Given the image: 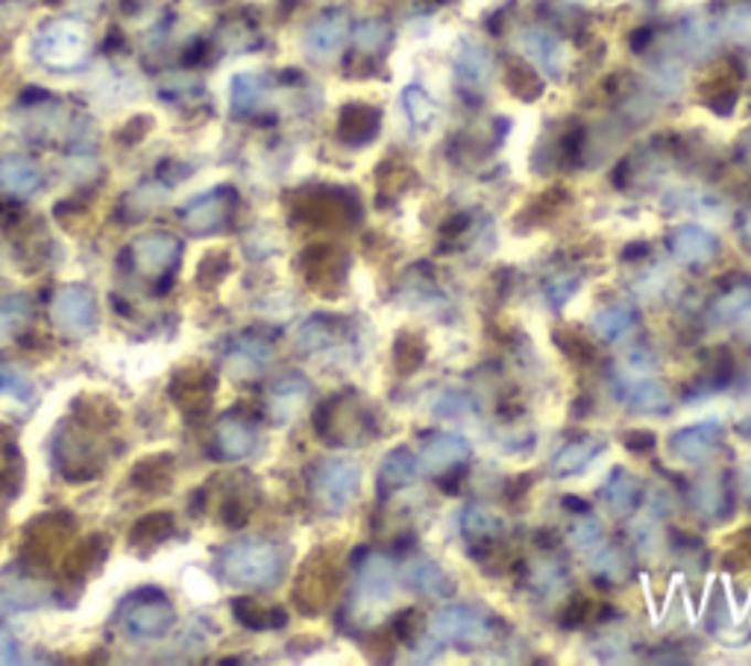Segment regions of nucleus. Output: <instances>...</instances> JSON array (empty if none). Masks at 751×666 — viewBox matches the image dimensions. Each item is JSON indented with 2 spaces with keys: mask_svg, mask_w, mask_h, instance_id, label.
I'll list each match as a JSON object with an SVG mask.
<instances>
[{
  "mask_svg": "<svg viewBox=\"0 0 751 666\" xmlns=\"http://www.w3.org/2000/svg\"><path fill=\"white\" fill-rule=\"evenodd\" d=\"M286 549L268 537H238L217 558V570L235 588L268 590L286 576Z\"/></svg>",
  "mask_w": 751,
  "mask_h": 666,
  "instance_id": "nucleus-1",
  "label": "nucleus"
},
{
  "mask_svg": "<svg viewBox=\"0 0 751 666\" xmlns=\"http://www.w3.org/2000/svg\"><path fill=\"white\" fill-rule=\"evenodd\" d=\"M33 56L42 62L44 68L53 71H71L83 65L88 56V33L79 21H47V24L35 33L33 39Z\"/></svg>",
  "mask_w": 751,
  "mask_h": 666,
  "instance_id": "nucleus-2",
  "label": "nucleus"
},
{
  "mask_svg": "<svg viewBox=\"0 0 751 666\" xmlns=\"http://www.w3.org/2000/svg\"><path fill=\"white\" fill-rule=\"evenodd\" d=\"M362 487V468L353 459L320 461L311 473V494L329 514H344Z\"/></svg>",
  "mask_w": 751,
  "mask_h": 666,
  "instance_id": "nucleus-3",
  "label": "nucleus"
},
{
  "mask_svg": "<svg viewBox=\"0 0 751 666\" xmlns=\"http://www.w3.org/2000/svg\"><path fill=\"white\" fill-rule=\"evenodd\" d=\"M434 641L441 646H458V649H475L493 634L491 616L470 605H447L441 608L429 629Z\"/></svg>",
  "mask_w": 751,
  "mask_h": 666,
  "instance_id": "nucleus-4",
  "label": "nucleus"
},
{
  "mask_svg": "<svg viewBox=\"0 0 751 666\" xmlns=\"http://www.w3.org/2000/svg\"><path fill=\"white\" fill-rule=\"evenodd\" d=\"M74 517L65 511H51L33 519L24 535V558L35 567H51L60 555H65L71 535H74Z\"/></svg>",
  "mask_w": 751,
  "mask_h": 666,
  "instance_id": "nucleus-5",
  "label": "nucleus"
},
{
  "mask_svg": "<svg viewBox=\"0 0 751 666\" xmlns=\"http://www.w3.org/2000/svg\"><path fill=\"white\" fill-rule=\"evenodd\" d=\"M173 623H176V611L159 590H144L124 608L127 632L132 637H141V641H159V637L171 632Z\"/></svg>",
  "mask_w": 751,
  "mask_h": 666,
  "instance_id": "nucleus-6",
  "label": "nucleus"
},
{
  "mask_svg": "<svg viewBox=\"0 0 751 666\" xmlns=\"http://www.w3.org/2000/svg\"><path fill=\"white\" fill-rule=\"evenodd\" d=\"M238 206V194L229 185H217V189L200 194L182 208V224L191 235H212L221 233L224 226H229Z\"/></svg>",
  "mask_w": 751,
  "mask_h": 666,
  "instance_id": "nucleus-7",
  "label": "nucleus"
},
{
  "mask_svg": "<svg viewBox=\"0 0 751 666\" xmlns=\"http://www.w3.org/2000/svg\"><path fill=\"white\" fill-rule=\"evenodd\" d=\"M722 432H726V426H722L719 417H705L699 423L675 429L666 438V450H669L675 461H684V464H705L719 450Z\"/></svg>",
  "mask_w": 751,
  "mask_h": 666,
  "instance_id": "nucleus-8",
  "label": "nucleus"
},
{
  "mask_svg": "<svg viewBox=\"0 0 751 666\" xmlns=\"http://www.w3.org/2000/svg\"><path fill=\"white\" fill-rule=\"evenodd\" d=\"M51 314L53 323L68 332V335H88L95 330L97 321L95 291L86 286H62L53 294Z\"/></svg>",
  "mask_w": 751,
  "mask_h": 666,
  "instance_id": "nucleus-9",
  "label": "nucleus"
},
{
  "mask_svg": "<svg viewBox=\"0 0 751 666\" xmlns=\"http://www.w3.org/2000/svg\"><path fill=\"white\" fill-rule=\"evenodd\" d=\"M136 270L150 279H159L164 273H173V268L180 265L182 244L176 235L171 233H148L141 235L139 241L132 244L130 250Z\"/></svg>",
  "mask_w": 751,
  "mask_h": 666,
  "instance_id": "nucleus-10",
  "label": "nucleus"
},
{
  "mask_svg": "<svg viewBox=\"0 0 751 666\" xmlns=\"http://www.w3.org/2000/svg\"><path fill=\"white\" fill-rule=\"evenodd\" d=\"M168 394L185 415H203L215 399V373L206 367H180L173 373Z\"/></svg>",
  "mask_w": 751,
  "mask_h": 666,
  "instance_id": "nucleus-11",
  "label": "nucleus"
},
{
  "mask_svg": "<svg viewBox=\"0 0 751 666\" xmlns=\"http://www.w3.org/2000/svg\"><path fill=\"white\" fill-rule=\"evenodd\" d=\"M346 33H350V21H346V12L341 9H329V12H320L302 33V47L309 53L311 60H332L346 42Z\"/></svg>",
  "mask_w": 751,
  "mask_h": 666,
  "instance_id": "nucleus-12",
  "label": "nucleus"
},
{
  "mask_svg": "<svg viewBox=\"0 0 751 666\" xmlns=\"http://www.w3.org/2000/svg\"><path fill=\"white\" fill-rule=\"evenodd\" d=\"M666 247L673 253V259L687 268H701L719 256V238L708 226L699 224H684L673 229V235L666 238Z\"/></svg>",
  "mask_w": 751,
  "mask_h": 666,
  "instance_id": "nucleus-13",
  "label": "nucleus"
},
{
  "mask_svg": "<svg viewBox=\"0 0 751 666\" xmlns=\"http://www.w3.org/2000/svg\"><path fill=\"white\" fill-rule=\"evenodd\" d=\"M616 399L634 415L664 417L673 411V399H669L664 385L655 379H646V376H634V379L622 376L616 382Z\"/></svg>",
  "mask_w": 751,
  "mask_h": 666,
  "instance_id": "nucleus-14",
  "label": "nucleus"
},
{
  "mask_svg": "<svg viewBox=\"0 0 751 666\" xmlns=\"http://www.w3.org/2000/svg\"><path fill=\"white\" fill-rule=\"evenodd\" d=\"M397 590V570L385 555H371L358 563V579H355V597L367 602V608H379L394 599Z\"/></svg>",
  "mask_w": 751,
  "mask_h": 666,
  "instance_id": "nucleus-15",
  "label": "nucleus"
},
{
  "mask_svg": "<svg viewBox=\"0 0 751 666\" xmlns=\"http://www.w3.org/2000/svg\"><path fill=\"white\" fill-rule=\"evenodd\" d=\"M335 579L337 576L332 570V563L323 561V558H314L309 567H302L300 581H297L294 590V599L302 614H318V611H323V605L332 599V593L337 588Z\"/></svg>",
  "mask_w": 751,
  "mask_h": 666,
  "instance_id": "nucleus-16",
  "label": "nucleus"
},
{
  "mask_svg": "<svg viewBox=\"0 0 751 666\" xmlns=\"http://www.w3.org/2000/svg\"><path fill=\"white\" fill-rule=\"evenodd\" d=\"M470 455H473V447H470L464 434L441 432L434 434L432 441L423 447V452H420V470L432 473V476H443V473L455 470L458 464H464Z\"/></svg>",
  "mask_w": 751,
  "mask_h": 666,
  "instance_id": "nucleus-17",
  "label": "nucleus"
},
{
  "mask_svg": "<svg viewBox=\"0 0 751 666\" xmlns=\"http://www.w3.org/2000/svg\"><path fill=\"white\" fill-rule=\"evenodd\" d=\"M311 385L302 379L300 373H288L279 376L268 388V415L273 417V423H291L302 411V406L309 402Z\"/></svg>",
  "mask_w": 751,
  "mask_h": 666,
  "instance_id": "nucleus-18",
  "label": "nucleus"
},
{
  "mask_svg": "<svg viewBox=\"0 0 751 666\" xmlns=\"http://www.w3.org/2000/svg\"><path fill=\"white\" fill-rule=\"evenodd\" d=\"M53 461H56V468L68 482H88V479H95L100 473L92 447L86 441H79V438H71V434L56 438Z\"/></svg>",
  "mask_w": 751,
  "mask_h": 666,
  "instance_id": "nucleus-19",
  "label": "nucleus"
},
{
  "mask_svg": "<svg viewBox=\"0 0 751 666\" xmlns=\"http://www.w3.org/2000/svg\"><path fill=\"white\" fill-rule=\"evenodd\" d=\"M256 429L250 420H244L238 415H226L217 420L215 426V450L221 459L226 461H242L253 455L256 450Z\"/></svg>",
  "mask_w": 751,
  "mask_h": 666,
  "instance_id": "nucleus-20",
  "label": "nucleus"
},
{
  "mask_svg": "<svg viewBox=\"0 0 751 666\" xmlns=\"http://www.w3.org/2000/svg\"><path fill=\"white\" fill-rule=\"evenodd\" d=\"M403 572H406L408 588L426 599H450L455 593L452 576L432 558H411Z\"/></svg>",
  "mask_w": 751,
  "mask_h": 666,
  "instance_id": "nucleus-21",
  "label": "nucleus"
},
{
  "mask_svg": "<svg viewBox=\"0 0 751 666\" xmlns=\"http://www.w3.org/2000/svg\"><path fill=\"white\" fill-rule=\"evenodd\" d=\"M270 355H273V344L268 337L259 335V332H244V335L235 337L233 350L226 355V364H229L233 376L247 379V376H256L270 362Z\"/></svg>",
  "mask_w": 751,
  "mask_h": 666,
  "instance_id": "nucleus-22",
  "label": "nucleus"
},
{
  "mask_svg": "<svg viewBox=\"0 0 751 666\" xmlns=\"http://www.w3.org/2000/svg\"><path fill=\"white\" fill-rule=\"evenodd\" d=\"M523 51L528 53V60L537 62L552 77H561L564 68H567V44L544 26H532L523 33Z\"/></svg>",
  "mask_w": 751,
  "mask_h": 666,
  "instance_id": "nucleus-23",
  "label": "nucleus"
},
{
  "mask_svg": "<svg viewBox=\"0 0 751 666\" xmlns=\"http://www.w3.org/2000/svg\"><path fill=\"white\" fill-rule=\"evenodd\" d=\"M602 502L604 508L616 514V517H625L631 511L640 508L643 502V485H640L637 476H631L629 470L613 468L611 476L604 479L602 485Z\"/></svg>",
  "mask_w": 751,
  "mask_h": 666,
  "instance_id": "nucleus-24",
  "label": "nucleus"
},
{
  "mask_svg": "<svg viewBox=\"0 0 751 666\" xmlns=\"http://www.w3.org/2000/svg\"><path fill=\"white\" fill-rule=\"evenodd\" d=\"M379 123H382V115L376 106L350 104L341 109V118H337V136H341V141H346V144L358 148V144H367L371 139H376Z\"/></svg>",
  "mask_w": 751,
  "mask_h": 666,
  "instance_id": "nucleus-25",
  "label": "nucleus"
},
{
  "mask_svg": "<svg viewBox=\"0 0 751 666\" xmlns=\"http://www.w3.org/2000/svg\"><path fill=\"white\" fill-rule=\"evenodd\" d=\"M455 74L470 88H484L493 77V56L482 42L464 39L455 53Z\"/></svg>",
  "mask_w": 751,
  "mask_h": 666,
  "instance_id": "nucleus-26",
  "label": "nucleus"
},
{
  "mask_svg": "<svg viewBox=\"0 0 751 666\" xmlns=\"http://www.w3.org/2000/svg\"><path fill=\"white\" fill-rule=\"evenodd\" d=\"M341 341H344V321L335 314H314L297 332V344L302 353H326V350H335Z\"/></svg>",
  "mask_w": 751,
  "mask_h": 666,
  "instance_id": "nucleus-27",
  "label": "nucleus"
},
{
  "mask_svg": "<svg viewBox=\"0 0 751 666\" xmlns=\"http://www.w3.org/2000/svg\"><path fill=\"white\" fill-rule=\"evenodd\" d=\"M602 450L604 443L599 441V438H579V441H570L552 461H549V473H552L555 479H567L576 476V473H584V470L602 455Z\"/></svg>",
  "mask_w": 751,
  "mask_h": 666,
  "instance_id": "nucleus-28",
  "label": "nucleus"
},
{
  "mask_svg": "<svg viewBox=\"0 0 751 666\" xmlns=\"http://www.w3.org/2000/svg\"><path fill=\"white\" fill-rule=\"evenodd\" d=\"M690 502L701 517L719 523L731 514V487L726 485V479L719 476L699 479L690 491Z\"/></svg>",
  "mask_w": 751,
  "mask_h": 666,
  "instance_id": "nucleus-29",
  "label": "nucleus"
},
{
  "mask_svg": "<svg viewBox=\"0 0 751 666\" xmlns=\"http://www.w3.org/2000/svg\"><path fill=\"white\" fill-rule=\"evenodd\" d=\"M0 189L12 197H33L35 191L42 189V171L30 159H7L0 162Z\"/></svg>",
  "mask_w": 751,
  "mask_h": 666,
  "instance_id": "nucleus-30",
  "label": "nucleus"
},
{
  "mask_svg": "<svg viewBox=\"0 0 751 666\" xmlns=\"http://www.w3.org/2000/svg\"><path fill=\"white\" fill-rule=\"evenodd\" d=\"M420 473V459L408 447H394V450L382 459L379 468V485L385 491H403L417 479Z\"/></svg>",
  "mask_w": 751,
  "mask_h": 666,
  "instance_id": "nucleus-31",
  "label": "nucleus"
},
{
  "mask_svg": "<svg viewBox=\"0 0 751 666\" xmlns=\"http://www.w3.org/2000/svg\"><path fill=\"white\" fill-rule=\"evenodd\" d=\"M173 473H176V468H173V455L159 452V455H150V459L139 461L130 479L132 485L139 487V491H144V494H168L173 485Z\"/></svg>",
  "mask_w": 751,
  "mask_h": 666,
  "instance_id": "nucleus-32",
  "label": "nucleus"
},
{
  "mask_svg": "<svg viewBox=\"0 0 751 666\" xmlns=\"http://www.w3.org/2000/svg\"><path fill=\"white\" fill-rule=\"evenodd\" d=\"M590 326H593L599 341H604V344H616V341H622V337L637 326V309L629 303L608 305V309L593 314Z\"/></svg>",
  "mask_w": 751,
  "mask_h": 666,
  "instance_id": "nucleus-33",
  "label": "nucleus"
},
{
  "mask_svg": "<svg viewBox=\"0 0 751 666\" xmlns=\"http://www.w3.org/2000/svg\"><path fill=\"white\" fill-rule=\"evenodd\" d=\"M71 411H74V420H77L79 426L95 429V432H106V429H112V426L118 423V408H115L106 397H100V394H83V397L71 406Z\"/></svg>",
  "mask_w": 751,
  "mask_h": 666,
  "instance_id": "nucleus-34",
  "label": "nucleus"
},
{
  "mask_svg": "<svg viewBox=\"0 0 751 666\" xmlns=\"http://www.w3.org/2000/svg\"><path fill=\"white\" fill-rule=\"evenodd\" d=\"M176 531V523L168 511H155V514H148L141 517L130 531V546L132 549H141V552H150L155 546H162L168 537Z\"/></svg>",
  "mask_w": 751,
  "mask_h": 666,
  "instance_id": "nucleus-35",
  "label": "nucleus"
},
{
  "mask_svg": "<svg viewBox=\"0 0 751 666\" xmlns=\"http://www.w3.org/2000/svg\"><path fill=\"white\" fill-rule=\"evenodd\" d=\"M235 620L250 629V632H270V629H282L286 625V614L277 608H265L253 599H235L233 602Z\"/></svg>",
  "mask_w": 751,
  "mask_h": 666,
  "instance_id": "nucleus-36",
  "label": "nucleus"
},
{
  "mask_svg": "<svg viewBox=\"0 0 751 666\" xmlns=\"http://www.w3.org/2000/svg\"><path fill=\"white\" fill-rule=\"evenodd\" d=\"M268 97V79L261 74H238L233 79V109L238 115L256 112Z\"/></svg>",
  "mask_w": 751,
  "mask_h": 666,
  "instance_id": "nucleus-37",
  "label": "nucleus"
},
{
  "mask_svg": "<svg viewBox=\"0 0 751 666\" xmlns=\"http://www.w3.org/2000/svg\"><path fill=\"white\" fill-rule=\"evenodd\" d=\"M104 555H106L104 537H88V540L77 544V549H71V552L65 555V567H62V572H65L68 579H83V576H88V572L95 570Z\"/></svg>",
  "mask_w": 751,
  "mask_h": 666,
  "instance_id": "nucleus-38",
  "label": "nucleus"
},
{
  "mask_svg": "<svg viewBox=\"0 0 751 666\" xmlns=\"http://www.w3.org/2000/svg\"><path fill=\"white\" fill-rule=\"evenodd\" d=\"M751 312V282H740V286L728 288L726 294H719L714 300L710 318L719 323H734Z\"/></svg>",
  "mask_w": 751,
  "mask_h": 666,
  "instance_id": "nucleus-39",
  "label": "nucleus"
},
{
  "mask_svg": "<svg viewBox=\"0 0 751 666\" xmlns=\"http://www.w3.org/2000/svg\"><path fill=\"white\" fill-rule=\"evenodd\" d=\"M403 106H406V115L408 121H411V127H417V130H429L434 123V115H438V106H434L432 95L426 92L423 86H408L406 92H403Z\"/></svg>",
  "mask_w": 751,
  "mask_h": 666,
  "instance_id": "nucleus-40",
  "label": "nucleus"
},
{
  "mask_svg": "<svg viewBox=\"0 0 751 666\" xmlns=\"http://www.w3.org/2000/svg\"><path fill=\"white\" fill-rule=\"evenodd\" d=\"M502 523L493 511H487V508H479V505H470V508L461 514V531H464L466 537H496L502 531Z\"/></svg>",
  "mask_w": 751,
  "mask_h": 666,
  "instance_id": "nucleus-41",
  "label": "nucleus"
},
{
  "mask_svg": "<svg viewBox=\"0 0 751 666\" xmlns=\"http://www.w3.org/2000/svg\"><path fill=\"white\" fill-rule=\"evenodd\" d=\"M590 572L602 581H622L625 579V555L616 546H602L599 552L590 555Z\"/></svg>",
  "mask_w": 751,
  "mask_h": 666,
  "instance_id": "nucleus-42",
  "label": "nucleus"
},
{
  "mask_svg": "<svg viewBox=\"0 0 751 666\" xmlns=\"http://www.w3.org/2000/svg\"><path fill=\"white\" fill-rule=\"evenodd\" d=\"M505 83H508L511 95L519 97V100H537L540 92H544L540 77H537L535 71L528 68V65H523V62L508 65V71H505Z\"/></svg>",
  "mask_w": 751,
  "mask_h": 666,
  "instance_id": "nucleus-43",
  "label": "nucleus"
},
{
  "mask_svg": "<svg viewBox=\"0 0 751 666\" xmlns=\"http://www.w3.org/2000/svg\"><path fill=\"white\" fill-rule=\"evenodd\" d=\"M432 415L441 420H466L475 415V402L464 390H443L441 397L434 399Z\"/></svg>",
  "mask_w": 751,
  "mask_h": 666,
  "instance_id": "nucleus-44",
  "label": "nucleus"
},
{
  "mask_svg": "<svg viewBox=\"0 0 751 666\" xmlns=\"http://www.w3.org/2000/svg\"><path fill=\"white\" fill-rule=\"evenodd\" d=\"M168 194V191L162 189V185H139L136 191H130L127 197H124V212H130V221H139V217L150 215L159 203H162V197Z\"/></svg>",
  "mask_w": 751,
  "mask_h": 666,
  "instance_id": "nucleus-45",
  "label": "nucleus"
},
{
  "mask_svg": "<svg viewBox=\"0 0 751 666\" xmlns=\"http://www.w3.org/2000/svg\"><path fill=\"white\" fill-rule=\"evenodd\" d=\"M426 358V346L423 341L411 332H403V335L394 341V362L403 373H415Z\"/></svg>",
  "mask_w": 751,
  "mask_h": 666,
  "instance_id": "nucleus-46",
  "label": "nucleus"
},
{
  "mask_svg": "<svg viewBox=\"0 0 751 666\" xmlns=\"http://www.w3.org/2000/svg\"><path fill=\"white\" fill-rule=\"evenodd\" d=\"M684 44L696 56H708L710 47H714V26H710V21H705L701 15L687 18L684 21Z\"/></svg>",
  "mask_w": 751,
  "mask_h": 666,
  "instance_id": "nucleus-47",
  "label": "nucleus"
},
{
  "mask_svg": "<svg viewBox=\"0 0 751 666\" xmlns=\"http://www.w3.org/2000/svg\"><path fill=\"white\" fill-rule=\"evenodd\" d=\"M229 268H233V259H229V253L226 250H215L208 253V256H203V261L197 265V282L203 288H215L221 279L229 273Z\"/></svg>",
  "mask_w": 751,
  "mask_h": 666,
  "instance_id": "nucleus-48",
  "label": "nucleus"
},
{
  "mask_svg": "<svg viewBox=\"0 0 751 666\" xmlns=\"http://www.w3.org/2000/svg\"><path fill=\"white\" fill-rule=\"evenodd\" d=\"M388 39L390 30L382 21H362L355 26V47L362 53H379L388 44Z\"/></svg>",
  "mask_w": 751,
  "mask_h": 666,
  "instance_id": "nucleus-49",
  "label": "nucleus"
},
{
  "mask_svg": "<svg viewBox=\"0 0 751 666\" xmlns=\"http://www.w3.org/2000/svg\"><path fill=\"white\" fill-rule=\"evenodd\" d=\"M602 519L593 517L590 511H584V514H576V523H572L570 528V540L579 549H588V546H597L599 540H602Z\"/></svg>",
  "mask_w": 751,
  "mask_h": 666,
  "instance_id": "nucleus-50",
  "label": "nucleus"
},
{
  "mask_svg": "<svg viewBox=\"0 0 751 666\" xmlns=\"http://www.w3.org/2000/svg\"><path fill=\"white\" fill-rule=\"evenodd\" d=\"M0 397L24 402V399L33 397V382L26 379L21 370H15V367H3L0 370Z\"/></svg>",
  "mask_w": 751,
  "mask_h": 666,
  "instance_id": "nucleus-51",
  "label": "nucleus"
},
{
  "mask_svg": "<svg viewBox=\"0 0 751 666\" xmlns=\"http://www.w3.org/2000/svg\"><path fill=\"white\" fill-rule=\"evenodd\" d=\"M722 33L734 42H751V7L728 9L722 18Z\"/></svg>",
  "mask_w": 751,
  "mask_h": 666,
  "instance_id": "nucleus-52",
  "label": "nucleus"
},
{
  "mask_svg": "<svg viewBox=\"0 0 751 666\" xmlns=\"http://www.w3.org/2000/svg\"><path fill=\"white\" fill-rule=\"evenodd\" d=\"M576 291H579V277H552L546 286V297H549L552 309H561Z\"/></svg>",
  "mask_w": 751,
  "mask_h": 666,
  "instance_id": "nucleus-53",
  "label": "nucleus"
},
{
  "mask_svg": "<svg viewBox=\"0 0 751 666\" xmlns=\"http://www.w3.org/2000/svg\"><path fill=\"white\" fill-rule=\"evenodd\" d=\"M18 652H21V646H18L15 634L0 629V664H15Z\"/></svg>",
  "mask_w": 751,
  "mask_h": 666,
  "instance_id": "nucleus-54",
  "label": "nucleus"
},
{
  "mask_svg": "<svg viewBox=\"0 0 751 666\" xmlns=\"http://www.w3.org/2000/svg\"><path fill=\"white\" fill-rule=\"evenodd\" d=\"M740 235H743V241L751 247V208H745L743 217H740Z\"/></svg>",
  "mask_w": 751,
  "mask_h": 666,
  "instance_id": "nucleus-55",
  "label": "nucleus"
},
{
  "mask_svg": "<svg viewBox=\"0 0 751 666\" xmlns=\"http://www.w3.org/2000/svg\"><path fill=\"white\" fill-rule=\"evenodd\" d=\"M734 432L740 434V438H743L745 443H751V415H749V417H743V420H737Z\"/></svg>",
  "mask_w": 751,
  "mask_h": 666,
  "instance_id": "nucleus-56",
  "label": "nucleus"
},
{
  "mask_svg": "<svg viewBox=\"0 0 751 666\" xmlns=\"http://www.w3.org/2000/svg\"><path fill=\"white\" fill-rule=\"evenodd\" d=\"M743 162L751 168V132L745 136V141H743Z\"/></svg>",
  "mask_w": 751,
  "mask_h": 666,
  "instance_id": "nucleus-57",
  "label": "nucleus"
},
{
  "mask_svg": "<svg viewBox=\"0 0 751 666\" xmlns=\"http://www.w3.org/2000/svg\"><path fill=\"white\" fill-rule=\"evenodd\" d=\"M745 494H749V500H751V468H749V476H745Z\"/></svg>",
  "mask_w": 751,
  "mask_h": 666,
  "instance_id": "nucleus-58",
  "label": "nucleus"
},
{
  "mask_svg": "<svg viewBox=\"0 0 751 666\" xmlns=\"http://www.w3.org/2000/svg\"><path fill=\"white\" fill-rule=\"evenodd\" d=\"M197 3H203V7H215V3H224V0H197Z\"/></svg>",
  "mask_w": 751,
  "mask_h": 666,
  "instance_id": "nucleus-59",
  "label": "nucleus"
},
{
  "mask_svg": "<svg viewBox=\"0 0 751 666\" xmlns=\"http://www.w3.org/2000/svg\"><path fill=\"white\" fill-rule=\"evenodd\" d=\"M745 394H749V397H751V376H749V379H745Z\"/></svg>",
  "mask_w": 751,
  "mask_h": 666,
  "instance_id": "nucleus-60",
  "label": "nucleus"
}]
</instances>
